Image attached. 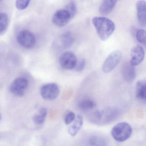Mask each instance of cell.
<instances>
[{"label": "cell", "instance_id": "obj_11", "mask_svg": "<svg viewBox=\"0 0 146 146\" xmlns=\"http://www.w3.org/2000/svg\"><path fill=\"white\" fill-rule=\"evenodd\" d=\"M146 2L144 1H138L136 4L137 18L139 24L145 26L146 22Z\"/></svg>", "mask_w": 146, "mask_h": 146}, {"label": "cell", "instance_id": "obj_12", "mask_svg": "<svg viewBox=\"0 0 146 146\" xmlns=\"http://www.w3.org/2000/svg\"><path fill=\"white\" fill-rule=\"evenodd\" d=\"M122 75L125 81L131 82L135 78L136 72L134 66L131 64L130 62L125 63L122 68Z\"/></svg>", "mask_w": 146, "mask_h": 146}, {"label": "cell", "instance_id": "obj_6", "mask_svg": "<svg viewBox=\"0 0 146 146\" xmlns=\"http://www.w3.org/2000/svg\"><path fill=\"white\" fill-rule=\"evenodd\" d=\"M29 81L24 77H18L13 80L10 86L12 94L17 96H22L29 87Z\"/></svg>", "mask_w": 146, "mask_h": 146}, {"label": "cell", "instance_id": "obj_19", "mask_svg": "<svg viewBox=\"0 0 146 146\" xmlns=\"http://www.w3.org/2000/svg\"><path fill=\"white\" fill-rule=\"evenodd\" d=\"M88 146H108L106 139L99 136H93L88 141Z\"/></svg>", "mask_w": 146, "mask_h": 146}, {"label": "cell", "instance_id": "obj_18", "mask_svg": "<svg viewBox=\"0 0 146 146\" xmlns=\"http://www.w3.org/2000/svg\"><path fill=\"white\" fill-rule=\"evenodd\" d=\"M47 114V110L45 108H41L33 117V121L36 124L41 125L43 123Z\"/></svg>", "mask_w": 146, "mask_h": 146}, {"label": "cell", "instance_id": "obj_15", "mask_svg": "<svg viewBox=\"0 0 146 146\" xmlns=\"http://www.w3.org/2000/svg\"><path fill=\"white\" fill-rule=\"evenodd\" d=\"M136 95L138 100L145 102L146 99V82L143 80L137 82L136 87Z\"/></svg>", "mask_w": 146, "mask_h": 146}, {"label": "cell", "instance_id": "obj_16", "mask_svg": "<svg viewBox=\"0 0 146 146\" xmlns=\"http://www.w3.org/2000/svg\"><path fill=\"white\" fill-rule=\"evenodd\" d=\"M75 40L74 35L70 32H67L62 35L60 37L61 46L65 48L70 47Z\"/></svg>", "mask_w": 146, "mask_h": 146}, {"label": "cell", "instance_id": "obj_25", "mask_svg": "<svg viewBox=\"0 0 146 146\" xmlns=\"http://www.w3.org/2000/svg\"><path fill=\"white\" fill-rule=\"evenodd\" d=\"M85 65H86V62L85 60L84 59L80 60L79 61H77L75 69H76V71L79 72L82 71L85 68Z\"/></svg>", "mask_w": 146, "mask_h": 146}, {"label": "cell", "instance_id": "obj_17", "mask_svg": "<svg viewBox=\"0 0 146 146\" xmlns=\"http://www.w3.org/2000/svg\"><path fill=\"white\" fill-rule=\"evenodd\" d=\"M96 106L95 102L91 99H86L82 100L78 103V107L80 110L88 111L94 109Z\"/></svg>", "mask_w": 146, "mask_h": 146}, {"label": "cell", "instance_id": "obj_22", "mask_svg": "<svg viewBox=\"0 0 146 146\" xmlns=\"http://www.w3.org/2000/svg\"><path fill=\"white\" fill-rule=\"evenodd\" d=\"M137 40L138 42L144 46L146 45V31L143 29L137 31L136 35Z\"/></svg>", "mask_w": 146, "mask_h": 146}, {"label": "cell", "instance_id": "obj_5", "mask_svg": "<svg viewBox=\"0 0 146 146\" xmlns=\"http://www.w3.org/2000/svg\"><path fill=\"white\" fill-rule=\"evenodd\" d=\"M122 58V53L119 50H115L108 55L102 65V70L104 73H108L114 70L119 64Z\"/></svg>", "mask_w": 146, "mask_h": 146}, {"label": "cell", "instance_id": "obj_14", "mask_svg": "<svg viewBox=\"0 0 146 146\" xmlns=\"http://www.w3.org/2000/svg\"><path fill=\"white\" fill-rule=\"evenodd\" d=\"M117 2V1L112 0L103 1L99 7L100 13L103 16L108 15L114 9Z\"/></svg>", "mask_w": 146, "mask_h": 146}, {"label": "cell", "instance_id": "obj_2", "mask_svg": "<svg viewBox=\"0 0 146 146\" xmlns=\"http://www.w3.org/2000/svg\"><path fill=\"white\" fill-rule=\"evenodd\" d=\"M119 112L115 108H108L96 111L91 115L90 121L96 125H106L114 121L119 115Z\"/></svg>", "mask_w": 146, "mask_h": 146}, {"label": "cell", "instance_id": "obj_21", "mask_svg": "<svg viewBox=\"0 0 146 146\" xmlns=\"http://www.w3.org/2000/svg\"><path fill=\"white\" fill-rule=\"evenodd\" d=\"M70 14L71 18H73L76 14L77 7L74 1H70L66 5L64 8Z\"/></svg>", "mask_w": 146, "mask_h": 146}, {"label": "cell", "instance_id": "obj_13", "mask_svg": "<svg viewBox=\"0 0 146 146\" xmlns=\"http://www.w3.org/2000/svg\"><path fill=\"white\" fill-rule=\"evenodd\" d=\"M68 128V131L70 135L75 136L82 128L83 123V117L81 115H78L75 120Z\"/></svg>", "mask_w": 146, "mask_h": 146}, {"label": "cell", "instance_id": "obj_8", "mask_svg": "<svg viewBox=\"0 0 146 146\" xmlns=\"http://www.w3.org/2000/svg\"><path fill=\"white\" fill-rule=\"evenodd\" d=\"M77 61L76 55L70 51L62 54L59 59L60 64L61 67L66 70L75 69Z\"/></svg>", "mask_w": 146, "mask_h": 146}, {"label": "cell", "instance_id": "obj_24", "mask_svg": "<svg viewBox=\"0 0 146 146\" xmlns=\"http://www.w3.org/2000/svg\"><path fill=\"white\" fill-rule=\"evenodd\" d=\"M76 117V115L72 111L69 112L65 117L64 119L65 123L67 125L70 124L74 121Z\"/></svg>", "mask_w": 146, "mask_h": 146}, {"label": "cell", "instance_id": "obj_10", "mask_svg": "<svg viewBox=\"0 0 146 146\" xmlns=\"http://www.w3.org/2000/svg\"><path fill=\"white\" fill-rule=\"evenodd\" d=\"M145 52L142 47L136 46L132 48L131 52V60L130 63L132 66H137L144 59Z\"/></svg>", "mask_w": 146, "mask_h": 146}, {"label": "cell", "instance_id": "obj_3", "mask_svg": "<svg viewBox=\"0 0 146 146\" xmlns=\"http://www.w3.org/2000/svg\"><path fill=\"white\" fill-rule=\"evenodd\" d=\"M132 132V128L130 124L126 122H121L112 128L111 135L114 140L122 142L129 139Z\"/></svg>", "mask_w": 146, "mask_h": 146}, {"label": "cell", "instance_id": "obj_7", "mask_svg": "<svg viewBox=\"0 0 146 146\" xmlns=\"http://www.w3.org/2000/svg\"><path fill=\"white\" fill-rule=\"evenodd\" d=\"M59 87L58 84L54 83L46 84L40 88V94L44 100H55L59 95Z\"/></svg>", "mask_w": 146, "mask_h": 146}, {"label": "cell", "instance_id": "obj_20", "mask_svg": "<svg viewBox=\"0 0 146 146\" xmlns=\"http://www.w3.org/2000/svg\"><path fill=\"white\" fill-rule=\"evenodd\" d=\"M9 19L6 13H0V34L6 30L8 26Z\"/></svg>", "mask_w": 146, "mask_h": 146}, {"label": "cell", "instance_id": "obj_27", "mask_svg": "<svg viewBox=\"0 0 146 146\" xmlns=\"http://www.w3.org/2000/svg\"><path fill=\"white\" fill-rule=\"evenodd\" d=\"M1 1H0V2H1Z\"/></svg>", "mask_w": 146, "mask_h": 146}, {"label": "cell", "instance_id": "obj_4", "mask_svg": "<svg viewBox=\"0 0 146 146\" xmlns=\"http://www.w3.org/2000/svg\"><path fill=\"white\" fill-rule=\"evenodd\" d=\"M18 44L25 49H31L34 47L36 43V38L33 33L27 30L20 31L17 36Z\"/></svg>", "mask_w": 146, "mask_h": 146}, {"label": "cell", "instance_id": "obj_26", "mask_svg": "<svg viewBox=\"0 0 146 146\" xmlns=\"http://www.w3.org/2000/svg\"><path fill=\"white\" fill-rule=\"evenodd\" d=\"M1 113H0V120H1Z\"/></svg>", "mask_w": 146, "mask_h": 146}, {"label": "cell", "instance_id": "obj_1", "mask_svg": "<svg viewBox=\"0 0 146 146\" xmlns=\"http://www.w3.org/2000/svg\"><path fill=\"white\" fill-rule=\"evenodd\" d=\"M92 23L101 40H107L114 32L115 24L109 19L102 17L93 18Z\"/></svg>", "mask_w": 146, "mask_h": 146}, {"label": "cell", "instance_id": "obj_9", "mask_svg": "<svg viewBox=\"0 0 146 146\" xmlns=\"http://www.w3.org/2000/svg\"><path fill=\"white\" fill-rule=\"evenodd\" d=\"M72 19L68 12L64 9L58 10L52 17L53 23L57 27H63L66 26Z\"/></svg>", "mask_w": 146, "mask_h": 146}, {"label": "cell", "instance_id": "obj_23", "mask_svg": "<svg viewBox=\"0 0 146 146\" xmlns=\"http://www.w3.org/2000/svg\"><path fill=\"white\" fill-rule=\"evenodd\" d=\"M31 1L29 0H18L16 2V7L17 9L19 10H23L26 9L29 5Z\"/></svg>", "mask_w": 146, "mask_h": 146}]
</instances>
